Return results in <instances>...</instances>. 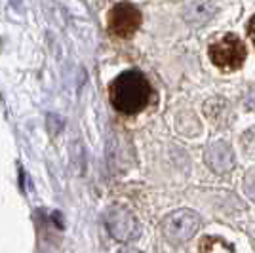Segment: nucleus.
<instances>
[{
	"mask_svg": "<svg viewBox=\"0 0 255 253\" xmlns=\"http://www.w3.org/2000/svg\"><path fill=\"white\" fill-rule=\"evenodd\" d=\"M152 97L149 78L137 69L118 74L109 86V101L120 115L133 116L143 113Z\"/></svg>",
	"mask_w": 255,
	"mask_h": 253,
	"instance_id": "1",
	"label": "nucleus"
},
{
	"mask_svg": "<svg viewBox=\"0 0 255 253\" xmlns=\"http://www.w3.org/2000/svg\"><path fill=\"white\" fill-rule=\"evenodd\" d=\"M208 57L215 69L221 73H234L242 69L246 57H248V48L246 42L234 32H227L221 38H215L208 46Z\"/></svg>",
	"mask_w": 255,
	"mask_h": 253,
	"instance_id": "2",
	"label": "nucleus"
},
{
	"mask_svg": "<svg viewBox=\"0 0 255 253\" xmlns=\"http://www.w3.org/2000/svg\"><path fill=\"white\" fill-rule=\"evenodd\" d=\"M246 32H248V38L252 40V44H254V48H255V13L250 17L248 27H246Z\"/></svg>",
	"mask_w": 255,
	"mask_h": 253,
	"instance_id": "7",
	"label": "nucleus"
},
{
	"mask_svg": "<svg viewBox=\"0 0 255 253\" xmlns=\"http://www.w3.org/2000/svg\"><path fill=\"white\" fill-rule=\"evenodd\" d=\"M213 13H215V8H213L210 2H196V4H192V6L187 8L185 17H187L191 23L200 25V23L208 21Z\"/></svg>",
	"mask_w": 255,
	"mask_h": 253,
	"instance_id": "6",
	"label": "nucleus"
},
{
	"mask_svg": "<svg viewBox=\"0 0 255 253\" xmlns=\"http://www.w3.org/2000/svg\"><path fill=\"white\" fill-rule=\"evenodd\" d=\"M200 229V217L189 210H179L164 219V236L170 244H183Z\"/></svg>",
	"mask_w": 255,
	"mask_h": 253,
	"instance_id": "4",
	"label": "nucleus"
},
{
	"mask_svg": "<svg viewBox=\"0 0 255 253\" xmlns=\"http://www.w3.org/2000/svg\"><path fill=\"white\" fill-rule=\"evenodd\" d=\"M141 21H143V15L137 6L129 2H118L107 15V31L118 40H129L139 31Z\"/></svg>",
	"mask_w": 255,
	"mask_h": 253,
	"instance_id": "3",
	"label": "nucleus"
},
{
	"mask_svg": "<svg viewBox=\"0 0 255 253\" xmlns=\"http://www.w3.org/2000/svg\"><path fill=\"white\" fill-rule=\"evenodd\" d=\"M206 160H208L210 168H213L215 171H227V169H231V166H233V162H234L233 152H231V148L227 147L225 143L213 145V147L208 150Z\"/></svg>",
	"mask_w": 255,
	"mask_h": 253,
	"instance_id": "5",
	"label": "nucleus"
}]
</instances>
